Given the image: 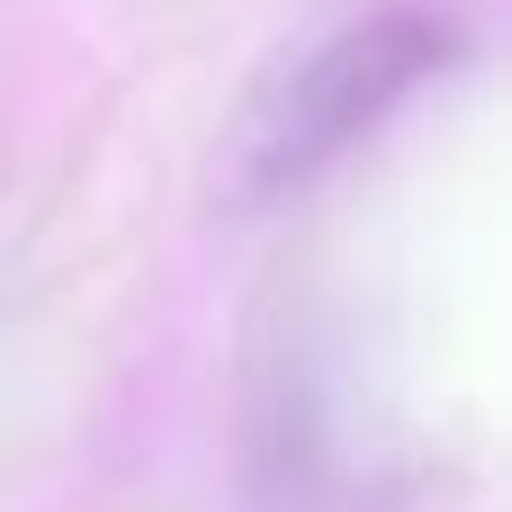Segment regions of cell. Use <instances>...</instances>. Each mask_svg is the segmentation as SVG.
<instances>
[{"label":"cell","instance_id":"1","mask_svg":"<svg viewBox=\"0 0 512 512\" xmlns=\"http://www.w3.org/2000/svg\"><path fill=\"white\" fill-rule=\"evenodd\" d=\"M459 54V27L432 18V9H369L333 36H315L297 63H279L243 126H234V153H225V189L270 207V198H297L315 189L342 153H360L441 63Z\"/></svg>","mask_w":512,"mask_h":512}]
</instances>
